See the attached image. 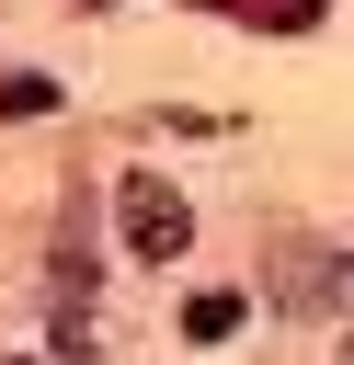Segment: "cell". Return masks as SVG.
<instances>
[{
    "mask_svg": "<svg viewBox=\"0 0 354 365\" xmlns=\"http://www.w3.org/2000/svg\"><path fill=\"white\" fill-rule=\"evenodd\" d=\"M343 285H354V274H343V251H320V240H285V251H274V308H285V319L343 308Z\"/></svg>",
    "mask_w": 354,
    "mask_h": 365,
    "instance_id": "7a4b0ae2",
    "label": "cell"
},
{
    "mask_svg": "<svg viewBox=\"0 0 354 365\" xmlns=\"http://www.w3.org/2000/svg\"><path fill=\"white\" fill-rule=\"evenodd\" d=\"M228 331H240V297H228V285H206V297L183 308V342H228Z\"/></svg>",
    "mask_w": 354,
    "mask_h": 365,
    "instance_id": "277c9868",
    "label": "cell"
},
{
    "mask_svg": "<svg viewBox=\"0 0 354 365\" xmlns=\"http://www.w3.org/2000/svg\"><path fill=\"white\" fill-rule=\"evenodd\" d=\"M228 11H251V23H274V34H308V23H320V0H228Z\"/></svg>",
    "mask_w": 354,
    "mask_h": 365,
    "instance_id": "5b68a950",
    "label": "cell"
},
{
    "mask_svg": "<svg viewBox=\"0 0 354 365\" xmlns=\"http://www.w3.org/2000/svg\"><path fill=\"white\" fill-rule=\"evenodd\" d=\"M114 228H126V251H137V262H171V251L194 240V205H183L160 171H126V182H114Z\"/></svg>",
    "mask_w": 354,
    "mask_h": 365,
    "instance_id": "6da1fadb",
    "label": "cell"
},
{
    "mask_svg": "<svg viewBox=\"0 0 354 365\" xmlns=\"http://www.w3.org/2000/svg\"><path fill=\"white\" fill-rule=\"evenodd\" d=\"M23 114H57V80L46 68H0V125H23Z\"/></svg>",
    "mask_w": 354,
    "mask_h": 365,
    "instance_id": "3957f363",
    "label": "cell"
}]
</instances>
